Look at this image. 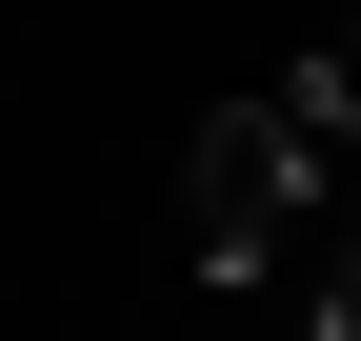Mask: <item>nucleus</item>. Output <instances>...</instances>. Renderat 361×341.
<instances>
[{
	"label": "nucleus",
	"mask_w": 361,
	"mask_h": 341,
	"mask_svg": "<svg viewBox=\"0 0 361 341\" xmlns=\"http://www.w3.org/2000/svg\"><path fill=\"white\" fill-rule=\"evenodd\" d=\"M281 221H322V141H301V101H221L201 141H180V261L201 281H261Z\"/></svg>",
	"instance_id": "1"
},
{
	"label": "nucleus",
	"mask_w": 361,
	"mask_h": 341,
	"mask_svg": "<svg viewBox=\"0 0 361 341\" xmlns=\"http://www.w3.org/2000/svg\"><path fill=\"white\" fill-rule=\"evenodd\" d=\"M281 101H301V141H361V20H341V40H322L301 80H281Z\"/></svg>",
	"instance_id": "2"
},
{
	"label": "nucleus",
	"mask_w": 361,
	"mask_h": 341,
	"mask_svg": "<svg viewBox=\"0 0 361 341\" xmlns=\"http://www.w3.org/2000/svg\"><path fill=\"white\" fill-rule=\"evenodd\" d=\"M301 341H361V241L322 261V321H301Z\"/></svg>",
	"instance_id": "3"
}]
</instances>
